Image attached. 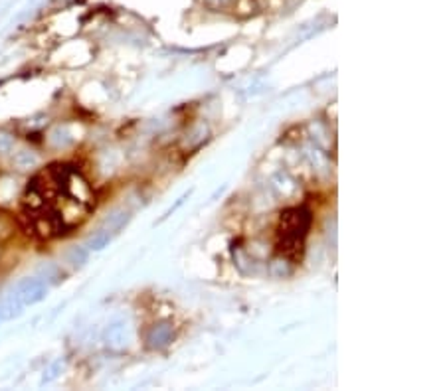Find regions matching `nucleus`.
<instances>
[{"instance_id": "obj_1", "label": "nucleus", "mask_w": 445, "mask_h": 391, "mask_svg": "<svg viewBox=\"0 0 445 391\" xmlns=\"http://www.w3.org/2000/svg\"><path fill=\"white\" fill-rule=\"evenodd\" d=\"M95 196L78 168L54 164L34 178L24 196L26 226L38 238H56L81 226Z\"/></svg>"}, {"instance_id": "obj_8", "label": "nucleus", "mask_w": 445, "mask_h": 391, "mask_svg": "<svg viewBox=\"0 0 445 391\" xmlns=\"http://www.w3.org/2000/svg\"><path fill=\"white\" fill-rule=\"evenodd\" d=\"M67 259H69L71 265L79 267V265H83V263L88 261V249H85V247H74V249L69 251Z\"/></svg>"}, {"instance_id": "obj_7", "label": "nucleus", "mask_w": 445, "mask_h": 391, "mask_svg": "<svg viewBox=\"0 0 445 391\" xmlns=\"http://www.w3.org/2000/svg\"><path fill=\"white\" fill-rule=\"evenodd\" d=\"M16 231V219L11 212L0 210V245H4L6 241H11L14 238Z\"/></svg>"}, {"instance_id": "obj_5", "label": "nucleus", "mask_w": 445, "mask_h": 391, "mask_svg": "<svg viewBox=\"0 0 445 391\" xmlns=\"http://www.w3.org/2000/svg\"><path fill=\"white\" fill-rule=\"evenodd\" d=\"M172 336H174V330L168 322H163V324H156L151 328L149 336H146V342H149V348L153 350H160V348L168 346L172 342Z\"/></svg>"}, {"instance_id": "obj_9", "label": "nucleus", "mask_w": 445, "mask_h": 391, "mask_svg": "<svg viewBox=\"0 0 445 391\" xmlns=\"http://www.w3.org/2000/svg\"><path fill=\"white\" fill-rule=\"evenodd\" d=\"M12 146H14V139L11 135L0 132V152H11Z\"/></svg>"}, {"instance_id": "obj_6", "label": "nucleus", "mask_w": 445, "mask_h": 391, "mask_svg": "<svg viewBox=\"0 0 445 391\" xmlns=\"http://www.w3.org/2000/svg\"><path fill=\"white\" fill-rule=\"evenodd\" d=\"M127 342V328L123 322H113L105 330V344L111 350H121Z\"/></svg>"}, {"instance_id": "obj_3", "label": "nucleus", "mask_w": 445, "mask_h": 391, "mask_svg": "<svg viewBox=\"0 0 445 391\" xmlns=\"http://www.w3.org/2000/svg\"><path fill=\"white\" fill-rule=\"evenodd\" d=\"M46 294H48V284H46V281L36 279V277L24 279L0 303V320H11L14 316H18L22 313L24 306H32V304L44 301Z\"/></svg>"}, {"instance_id": "obj_10", "label": "nucleus", "mask_w": 445, "mask_h": 391, "mask_svg": "<svg viewBox=\"0 0 445 391\" xmlns=\"http://www.w3.org/2000/svg\"><path fill=\"white\" fill-rule=\"evenodd\" d=\"M16 163H18V166H20V168H28L30 164H34V156H30L28 152H22V154L16 158Z\"/></svg>"}, {"instance_id": "obj_2", "label": "nucleus", "mask_w": 445, "mask_h": 391, "mask_svg": "<svg viewBox=\"0 0 445 391\" xmlns=\"http://www.w3.org/2000/svg\"><path fill=\"white\" fill-rule=\"evenodd\" d=\"M311 228V212L307 207L287 210L279 221V253L283 257L297 261L301 259L303 241Z\"/></svg>"}, {"instance_id": "obj_4", "label": "nucleus", "mask_w": 445, "mask_h": 391, "mask_svg": "<svg viewBox=\"0 0 445 391\" xmlns=\"http://www.w3.org/2000/svg\"><path fill=\"white\" fill-rule=\"evenodd\" d=\"M127 221H129V214H127V212H117V214L109 216L103 221V226H101L97 231H93V235H89L88 245H85V247L93 251H100L103 249V247H107L109 241L119 233V229H121Z\"/></svg>"}]
</instances>
